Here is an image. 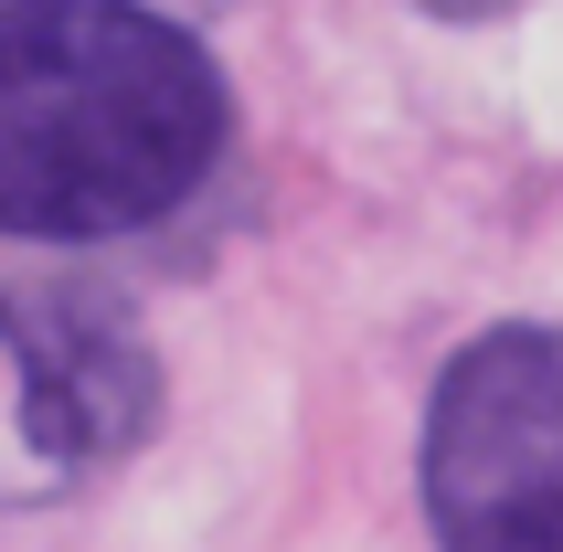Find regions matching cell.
I'll return each mask as SVG.
<instances>
[{
  "instance_id": "1",
  "label": "cell",
  "mask_w": 563,
  "mask_h": 552,
  "mask_svg": "<svg viewBox=\"0 0 563 552\" xmlns=\"http://www.w3.org/2000/svg\"><path fill=\"white\" fill-rule=\"evenodd\" d=\"M223 64L150 0H0V234L107 245L213 181Z\"/></svg>"
},
{
  "instance_id": "2",
  "label": "cell",
  "mask_w": 563,
  "mask_h": 552,
  "mask_svg": "<svg viewBox=\"0 0 563 552\" xmlns=\"http://www.w3.org/2000/svg\"><path fill=\"white\" fill-rule=\"evenodd\" d=\"M437 552H563V330L500 319L437 372L426 404Z\"/></svg>"
},
{
  "instance_id": "3",
  "label": "cell",
  "mask_w": 563,
  "mask_h": 552,
  "mask_svg": "<svg viewBox=\"0 0 563 552\" xmlns=\"http://www.w3.org/2000/svg\"><path fill=\"white\" fill-rule=\"evenodd\" d=\"M159 362L86 287H0V510L86 489L150 435Z\"/></svg>"
},
{
  "instance_id": "4",
  "label": "cell",
  "mask_w": 563,
  "mask_h": 552,
  "mask_svg": "<svg viewBox=\"0 0 563 552\" xmlns=\"http://www.w3.org/2000/svg\"><path fill=\"white\" fill-rule=\"evenodd\" d=\"M437 11H489V0H437Z\"/></svg>"
}]
</instances>
